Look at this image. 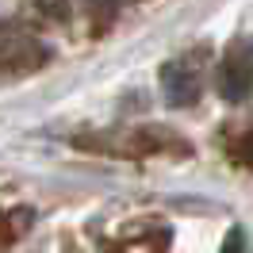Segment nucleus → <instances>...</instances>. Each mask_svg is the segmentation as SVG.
Listing matches in <instances>:
<instances>
[{"mask_svg":"<svg viewBox=\"0 0 253 253\" xmlns=\"http://www.w3.org/2000/svg\"><path fill=\"white\" fill-rule=\"evenodd\" d=\"M161 88L169 108H188L204 92V58L200 54H180L161 69Z\"/></svg>","mask_w":253,"mask_h":253,"instance_id":"nucleus-1","label":"nucleus"},{"mask_svg":"<svg viewBox=\"0 0 253 253\" xmlns=\"http://www.w3.org/2000/svg\"><path fill=\"white\" fill-rule=\"evenodd\" d=\"M234 158L246 165V169H253V130H246L242 138H238V146H234Z\"/></svg>","mask_w":253,"mask_h":253,"instance_id":"nucleus-3","label":"nucleus"},{"mask_svg":"<svg viewBox=\"0 0 253 253\" xmlns=\"http://www.w3.org/2000/svg\"><path fill=\"white\" fill-rule=\"evenodd\" d=\"M219 92L226 100H246L253 96V39H234L222 54L219 65Z\"/></svg>","mask_w":253,"mask_h":253,"instance_id":"nucleus-2","label":"nucleus"},{"mask_svg":"<svg viewBox=\"0 0 253 253\" xmlns=\"http://www.w3.org/2000/svg\"><path fill=\"white\" fill-rule=\"evenodd\" d=\"M222 253H246V234H242V230H230V238H226Z\"/></svg>","mask_w":253,"mask_h":253,"instance_id":"nucleus-4","label":"nucleus"}]
</instances>
